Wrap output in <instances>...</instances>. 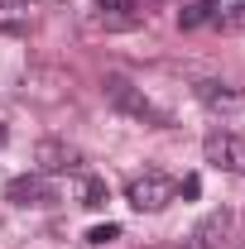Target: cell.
<instances>
[{
    "instance_id": "9",
    "label": "cell",
    "mask_w": 245,
    "mask_h": 249,
    "mask_svg": "<svg viewBox=\"0 0 245 249\" xmlns=\"http://www.w3.org/2000/svg\"><path fill=\"white\" fill-rule=\"evenodd\" d=\"M34 24V10L24 0H0V29L5 34H29Z\"/></svg>"
},
{
    "instance_id": "3",
    "label": "cell",
    "mask_w": 245,
    "mask_h": 249,
    "mask_svg": "<svg viewBox=\"0 0 245 249\" xmlns=\"http://www.w3.org/2000/svg\"><path fill=\"white\" fill-rule=\"evenodd\" d=\"M192 91H197V101H202L212 115H221V120H241L245 115V87H231V82H197Z\"/></svg>"
},
{
    "instance_id": "12",
    "label": "cell",
    "mask_w": 245,
    "mask_h": 249,
    "mask_svg": "<svg viewBox=\"0 0 245 249\" xmlns=\"http://www.w3.org/2000/svg\"><path fill=\"white\" fill-rule=\"evenodd\" d=\"M111 240H121V225H111V220L87 230V245H111Z\"/></svg>"
},
{
    "instance_id": "11",
    "label": "cell",
    "mask_w": 245,
    "mask_h": 249,
    "mask_svg": "<svg viewBox=\"0 0 245 249\" xmlns=\"http://www.w3.org/2000/svg\"><path fill=\"white\" fill-rule=\"evenodd\" d=\"M197 5L207 10V19H221V24H231L236 10H241V0H197Z\"/></svg>"
},
{
    "instance_id": "10",
    "label": "cell",
    "mask_w": 245,
    "mask_h": 249,
    "mask_svg": "<svg viewBox=\"0 0 245 249\" xmlns=\"http://www.w3.org/2000/svg\"><path fill=\"white\" fill-rule=\"evenodd\" d=\"M106 201H111V192H106V182H101V178H82V206H106Z\"/></svg>"
},
{
    "instance_id": "2",
    "label": "cell",
    "mask_w": 245,
    "mask_h": 249,
    "mask_svg": "<svg viewBox=\"0 0 245 249\" xmlns=\"http://www.w3.org/2000/svg\"><path fill=\"white\" fill-rule=\"evenodd\" d=\"M173 196H178V187H173V178H163L159 168L140 173V178H130V187H125V201H130L135 211H144V216L163 211V206H168Z\"/></svg>"
},
{
    "instance_id": "1",
    "label": "cell",
    "mask_w": 245,
    "mask_h": 249,
    "mask_svg": "<svg viewBox=\"0 0 245 249\" xmlns=\"http://www.w3.org/2000/svg\"><path fill=\"white\" fill-rule=\"evenodd\" d=\"M101 91H106V101L121 110V115H130V120H140V124H154V129H168V110H159L149 96H144V87H135L130 77H121V72H111L106 82H101Z\"/></svg>"
},
{
    "instance_id": "8",
    "label": "cell",
    "mask_w": 245,
    "mask_h": 249,
    "mask_svg": "<svg viewBox=\"0 0 245 249\" xmlns=\"http://www.w3.org/2000/svg\"><path fill=\"white\" fill-rule=\"evenodd\" d=\"M140 19H144V15H140L135 0H101V15H96L101 29H135Z\"/></svg>"
},
{
    "instance_id": "5",
    "label": "cell",
    "mask_w": 245,
    "mask_h": 249,
    "mask_svg": "<svg viewBox=\"0 0 245 249\" xmlns=\"http://www.w3.org/2000/svg\"><path fill=\"white\" fill-rule=\"evenodd\" d=\"M10 201H15V206H53V201H58V187L48 182L43 173L15 178V182H10Z\"/></svg>"
},
{
    "instance_id": "7",
    "label": "cell",
    "mask_w": 245,
    "mask_h": 249,
    "mask_svg": "<svg viewBox=\"0 0 245 249\" xmlns=\"http://www.w3.org/2000/svg\"><path fill=\"white\" fill-rule=\"evenodd\" d=\"M34 163H39V173H67V168H77V149H67L62 139H43V144H34Z\"/></svg>"
},
{
    "instance_id": "14",
    "label": "cell",
    "mask_w": 245,
    "mask_h": 249,
    "mask_svg": "<svg viewBox=\"0 0 245 249\" xmlns=\"http://www.w3.org/2000/svg\"><path fill=\"white\" fill-rule=\"evenodd\" d=\"M236 29H245V0H241V10H236V19H231Z\"/></svg>"
},
{
    "instance_id": "6",
    "label": "cell",
    "mask_w": 245,
    "mask_h": 249,
    "mask_svg": "<svg viewBox=\"0 0 245 249\" xmlns=\"http://www.w3.org/2000/svg\"><path fill=\"white\" fill-rule=\"evenodd\" d=\"M231 225H236V216H231L226 206L212 211V216L192 230V245H187V249H221V245H226V235H231Z\"/></svg>"
},
{
    "instance_id": "4",
    "label": "cell",
    "mask_w": 245,
    "mask_h": 249,
    "mask_svg": "<svg viewBox=\"0 0 245 249\" xmlns=\"http://www.w3.org/2000/svg\"><path fill=\"white\" fill-rule=\"evenodd\" d=\"M202 154H207V163L212 168H221V173H241L245 178V139L241 134H207V144H202Z\"/></svg>"
},
{
    "instance_id": "13",
    "label": "cell",
    "mask_w": 245,
    "mask_h": 249,
    "mask_svg": "<svg viewBox=\"0 0 245 249\" xmlns=\"http://www.w3.org/2000/svg\"><path fill=\"white\" fill-rule=\"evenodd\" d=\"M202 19H207V10H202V5H187V10H178V24H183V29H197Z\"/></svg>"
}]
</instances>
